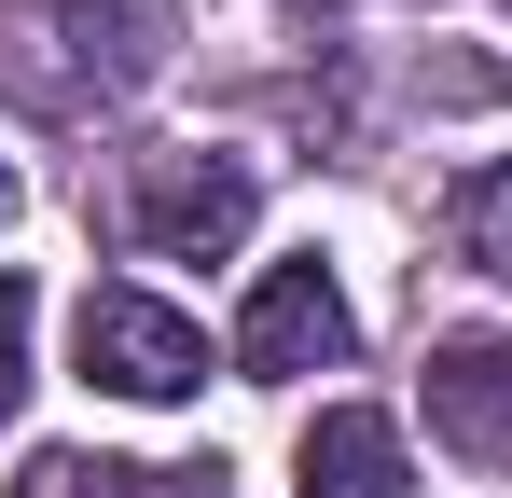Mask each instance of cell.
Returning a JSON list of instances; mask_svg holds the SVG:
<instances>
[{
    "instance_id": "cell-6",
    "label": "cell",
    "mask_w": 512,
    "mask_h": 498,
    "mask_svg": "<svg viewBox=\"0 0 512 498\" xmlns=\"http://www.w3.org/2000/svg\"><path fill=\"white\" fill-rule=\"evenodd\" d=\"M291 498H402V429L360 415V402H333L305 429V457H291Z\"/></svg>"
},
{
    "instance_id": "cell-10",
    "label": "cell",
    "mask_w": 512,
    "mask_h": 498,
    "mask_svg": "<svg viewBox=\"0 0 512 498\" xmlns=\"http://www.w3.org/2000/svg\"><path fill=\"white\" fill-rule=\"evenodd\" d=\"M0 208H14V180H0Z\"/></svg>"
},
{
    "instance_id": "cell-2",
    "label": "cell",
    "mask_w": 512,
    "mask_h": 498,
    "mask_svg": "<svg viewBox=\"0 0 512 498\" xmlns=\"http://www.w3.org/2000/svg\"><path fill=\"white\" fill-rule=\"evenodd\" d=\"M70 346H84L97 388H125V402H194L208 388V332L180 319V305H153V291H84Z\"/></svg>"
},
{
    "instance_id": "cell-4",
    "label": "cell",
    "mask_w": 512,
    "mask_h": 498,
    "mask_svg": "<svg viewBox=\"0 0 512 498\" xmlns=\"http://www.w3.org/2000/svg\"><path fill=\"white\" fill-rule=\"evenodd\" d=\"M346 346H360V319H346V291H333V263L305 249V263H277L250 291V319H236V374H333Z\"/></svg>"
},
{
    "instance_id": "cell-5",
    "label": "cell",
    "mask_w": 512,
    "mask_h": 498,
    "mask_svg": "<svg viewBox=\"0 0 512 498\" xmlns=\"http://www.w3.org/2000/svg\"><path fill=\"white\" fill-rule=\"evenodd\" d=\"M429 429H443L471 471H512V332L429 346Z\"/></svg>"
},
{
    "instance_id": "cell-7",
    "label": "cell",
    "mask_w": 512,
    "mask_h": 498,
    "mask_svg": "<svg viewBox=\"0 0 512 498\" xmlns=\"http://www.w3.org/2000/svg\"><path fill=\"white\" fill-rule=\"evenodd\" d=\"M14 498H236V485H222V471H153V457H84V443H56V457H28Z\"/></svg>"
},
{
    "instance_id": "cell-1",
    "label": "cell",
    "mask_w": 512,
    "mask_h": 498,
    "mask_svg": "<svg viewBox=\"0 0 512 498\" xmlns=\"http://www.w3.org/2000/svg\"><path fill=\"white\" fill-rule=\"evenodd\" d=\"M167 70V0H0V97L84 125Z\"/></svg>"
},
{
    "instance_id": "cell-8",
    "label": "cell",
    "mask_w": 512,
    "mask_h": 498,
    "mask_svg": "<svg viewBox=\"0 0 512 498\" xmlns=\"http://www.w3.org/2000/svg\"><path fill=\"white\" fill-rule=\"evenodd\" d=\"M443 236L471 277H512V166H471L457 194H443Z\"/></svg>"
},
{
    "instance_id": "cell-3",
    "label": "cell",
    "mask_w": 512,
    "mask_h": 498,
    "mask_svg": "<svg viewBox=\"0 0 512 498\" xmlns=\"http://www.w3.org/2000/svg\"><path fill=\"white\" fill-rule=\"evenodd\" d=\"M250 166L236 153H139V194H125V222L139 249H167V263H222V249L250 236Z\"/></svg>"
},
{
    "instance_id": "cell-9",
    "label": "cell",
    "mask_w": 512,
    "mask_h": 498,
    "mask_svg": "<svg viewBox=\"0 0 512 498\" xmlns=\"http://www.w3.org/2000/svg\"><path fill=\"white\" fill-rule=\"evenodd\" d=\"M28 319H42V305H28V277H0V415L28 402Z\"/></svg>"
}]
</instances>
